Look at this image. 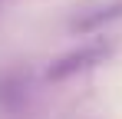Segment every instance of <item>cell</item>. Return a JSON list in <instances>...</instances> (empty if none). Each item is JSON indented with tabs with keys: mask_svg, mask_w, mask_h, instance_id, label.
<instances>
[{
	"mask_svg": "<svg viewBox=\"0 0 122 119\" xmlns=\"http://www.w3.org/2000/svg\"><path fill=\"white\" fill-rule=\"evenodd\" d=\"M109 56V46L106 43H96V46H82L76 53H66V56L53 60L50 66H46V79H53V83H60V79H69L76 76V73H86V70H92L96 63Z\"/></svg>",
	"mask_w": 122,
	"mask_h": 119,
	"instance_id": "cell-1",
	"label": "cell"
}]
</instances>
